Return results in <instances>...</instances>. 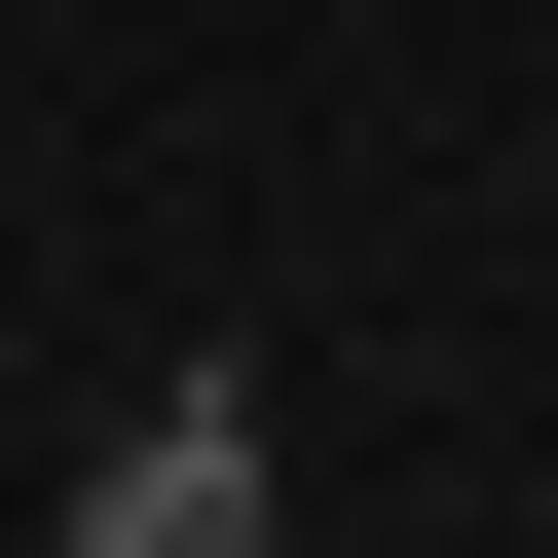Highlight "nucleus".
Wrapping results in <instances>:
<instances>
[{
	"instance_id": "1",
	"label": "nucleus",
	"mask_w": 558,
	"mask_h": 558,
	"mask_svg": "<svg viewBox=\"0 0 558 558\" xmlns=\"http://www.w3.org/2000/svg\"><path fill=\"white\" fill-rule=\"evenodd\" d=\"M38 521H75V558H260V521H299V447H260L223 373H149V410H112L75 484H38Z\"/></svg>"
}]
</instances>
